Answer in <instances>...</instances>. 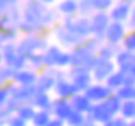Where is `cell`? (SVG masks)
Instances as JSON below:
<instances>
[{"mask_svg": "<svg viewBox=\"0 0 135 126\" xmlns=\"http://www.w3.org/2000/svg\"><path fill=\"white\" fill-rule=\"evenodd\" d=\"M133 5H135L133 0H117V2H113L112 8L108 10V17H110L112 22L125 23L128 20V17H130Z\"/></svg>", "mask_w": 135, "mask_h": 126, "instance_id": "6da1fadb", "label": "cell"}, {"mask_svg": "<svg viewBox=\"0 0 135 126\" xmlns=\"http://www.w3.org/2000/svg\"><path fill=\"white\" fill-rule=\"evenodd\" d=\"M112 20L108 17V12H95L90 15V23H92V36L97 40L103 41V35Z\"/></svg>", "mask_w": 135, "mask_h": 126, "instance_id": "7a4b0ae2", "label": "cell"}, {"mask_svg": "<svg viewBox=\"0 0 135 126\" xmlns=\"http://www.w3.org/2000/svg\"><path fill=\"white\" fill-rule=\"evenodd\" d=\"M117 70V65H115V61L113 60H105V58H98L97 63H95V66L92 68V78H93V81H97V83H103L108 78V75L110 73H113Z\"/></svg>", "mask_w": 135, "mask_h": 126, "instance_id": "3957f363", "label": "cell"}, {"mask_svg": "<svg viewBox=\"0 0 135 126\" xmlns=\"http://www.w3.org/2000/svg\"><path fill=\"white\" fill-rule=\"evenodd\" d=\"M127 35V25L122 22H110L108 27L105 30V35H103V41H108V43H115L120 45L122 40L125 38Z\"/></svg>", "mask_w": 135, "mask_h": 126, "instance_id": "277c9868", "label": "cell"}, {"mask_svg": "<svg viewBox=\"0 0 135 126\" xmlns=\"http://www.w3.org/2000/svg\"><path fill=\"white\" fill-rule=\"evenodd\" d=\"M84 93H85V96L89 98L92 103H102L103 99H107L113 91L105 85V83H97L95 81V83H92Z\"/></svg>", "mask_w": 135, "mask_h": 126, "instance_id": "5b68a950", "label": "cell"}, {"mask_svg": "<svg viewBox=\"0 0 135 126\" xmlns=\"http://www.w3.org/2000/svg\"><path fill=\"white\" fill-rule=\"evenodd\" d=\"M74 111V108H72V103L70 99L67 98H57L52 101V106H50V113L54 118H59V119H65L70 116V113Z\"/></svg>", "mask_w": 135, "mask_h": 126, "instance_id": "8992f818", "label": "cell"}, {"mask_svg": "<svg viewBox=\"0 0 135 126\" xmlns=\"http://www.w3.org/2000/svg\"><path fill=\"white\" fill-rule=\"evenodd\" d=\"M54 90H55V93H57L59 98H67V99H70L74 94L79 93L77 88H75V85L72 83V80L70 78H65V76L60 78V80H57Z\"/></svg>", "mask_w": 135, "mask_h": 126, "instance_id": "52a82bcc", "label": "cell"}, {"mask_svg": "<svg viewBox=\"0 0 135 126\" xmlns=\"http://www.w3.org/2000/svg\"><path fill=\"white\" fill-rule=\"evenodd\" d=\"M70 103H72V108L75 109V111H79V113H84L87 114L90 111V108H92V101L89 98L85 96V93H77L74 94V96L70 98Z\"/></svg>", "mask_w": 135, "mask_h": 126, "instance_id": "ba28073f", "label": "cell"}, {"mask_svg": "<svg viewBox=\"0 0 135 126\" xmlns=\"http://www.w3.org/2000/svg\"><path fill=\"white\" fill-rule=\"evenodd\" d=\"M120 50H122L120 45L108 43V41H102L100 46H98V50H97V56H98V58H105V60H113Z\"/></svg>", "mask_w": 135, "mask_h": 126, "instance_id": "9c48e42d", "label": "cell"}, {"mask_svg": "<svg viewBox=\"0 0 135 126\" xmlns=\"http://www.w3.org/2000/svg\"><path fill=\"white\" fill-rule=\"evenodd\" d=\"M57 12L64 17H72L79 13V0H62L57 7Z\"/></svg>", "mask_w": 135, "mask_h": 126, "instance_id": "30bf717a", "label": "cell"}, {"mask_svg": "<svg viewBox=\"0 0 135 126\" xmlns=\"http://www.w3.org/2000/svg\"><path fill=\"white\" fill-rule=\"evenodd\" d=\"M123 80H125V73L117 68L113 73H110V75H108V78H107L103 83H105V85L110 88L112 91H115V90H118L120 86H123Z\"/></svg>", "mask_w": 135, "mask_h": 126, "instance_id": "8fae6325", "label": "cell"}, {"mask_svg": "<svg viewBox=\"0 0 135 126\" xmlns=\"http://www.w3.org/2000/svg\"><path fill=\"white\" fill-rule=\"evenodd\" d=\"M118 114L130 121V119H135V99H127V101H122V106H120V111Z\"/></svg>", "mask_w": 135, "mask_h": 126, "instance_id": "7c38bea8", "label": "cell"}, {"mask_svg": "<svg viewBox=\"0 0 135 126\" xmlns=\"http://www.w3.org/2000/svg\"><path fill=\"white\" fill-rule=\"evenodd\" d=\"M50 119H52V113L50 111H47V109H38V111H35V114H33L32 123H33V126H47Z\"/></svg>", "mask_w": 135, "mask_h": 126, "instance_id": "4fadbf2b", "label": "cell"}, {"mask_svg": "<svg viewBox=\"0 0 135 126\" xmlns=\"http://www.w3.org/2000/svg\"><path fill=\"white\" fill-rule=\"evenodd\" d=\"M117 94L118 98L122 99V101H127V99H135V85L132 86H128V85H123V86H120L118 90H115L113 91Z\"/></svg>", "mask_w": 135, "mask_h": 126, "instance_id": "5bb4252c", "label": "cell"}, {"mask_svg": "<svg viewBox=\"0 0 135 126\" xmlns=\"http://www.w3.org/2000/svg\"><path fill=\"white\" fill-rule=\"evenodd\" d=\"M120 45H122L123 50H128V51H132V53H135V30L127 32L125 38L122 40Z\"/></svg>", "mask_w": 135, "mask_h": 126, "instance_id": "9a60e30c", "label": "cell"}, {"mask_svg": "<svg viewBox=\"0 0 135 126\" xmlns=\"http://www.w3.org/2000/svg\"><path fill=\"white\" fill-rule=\"evenodd\" d=\"M87 119V114H84V113H79V111H72L70 113V116L65 119V124H69V126H79V124H82Z\"/></svg>", "mask_w": 135, "mask_h": 126, "instance_id": "2e32d148", "label": "cell"}, {"mask_svg": "<svg viewBox=\"0 0 135 126\" xmlns=\"http://www.w3.org/2000/svg\"><path fill=\"white\" fill-rule=\"evenodd\" d=\"M33 114H35V108L32 104H22L18 108V116L22 119H25V121H32Z\"/></svg>", "mask_w": 135, "mask_h": 126, "instance_id": "e0dca14e", "label": "cell"}, {"mask_svg": "<svg viewBox=\"0 0 135 126\" xmlns=\"http://www.w3.org/2000/svg\"><path fill=\"white\" fill-rule=\"evenodd\" d=\"M102 126H127V119H123L122 116H113L112 119H108Z\"/></svg>", "mask_w": 135, "mask_h": 126, "instance_id": "ac0fdd59", "label": "cell"}, {"mask_svg": "<svg viewBox=\"0 0 135 126\" xmlns=\"http://www.w3.org/2000/svg\"><path fill=\"white\" fill-rule=\"evenodd\" d=\"M127 27L130 28V30H135V5H133V8H132V12H130V17H128L127 20Z\"/></svg>", "mask_w": 135, "mask_h": 126, "instance_id": "d6986e66", "label": "cell"}, {"mask_svg": "<svg viewBox=\"0 0 135 126\" xmlns=\"http://www.w3.org/2000/svg\"><path fill=\"white\" fill-rule=\"evenodd\" d=\"M47 126H65V121L64 119H59V118H54L52 116V119L49 121V124Z\"/></svg>", "mask_w": 135, "mask_h": 126, "instance_id": "ffe728a7", "label": "cell"}, {"mask_svg": "<svg viewBox=\"0 0 135 126\" xmlns=\"http://www.w3.org/2000/svg\"><path fill=\"white\" fill-rule=\"evenodd\" d=\"M38 2H42V3H45V5H52V3H55L57 0H38Z\"/></svg>", "mask_w": 135, "mask_h": 126, "instance_id": "44dd1931", "label": "cell"}, {"mask_svg": "<svg viewBox=\"0 0 135 126\" xmlns=\"http://www.w3.org/2000/svg\"><path fill=\"white\" fill-rule=\"evenodd\" d=\"M127 73H132V75H133V76H135V66H133V68H132V70H130V71H127Z\"/></svg>", "mask_w": 135, "mask_h": 126, "instance_id": "7402d4cb", "label": "cell"}, {"mask_svg": "<svg viewBox=\"0 0 135 126\" xmlns=\"http://www.w3.org/2000/svg\"><path fill=\"white\" fill-rule=\"evenodd\" d=\"M90 126H102V124H98V123H92Z\"/></svg>", "mask_w": 135, "mask_h": 126, "instance_id": "603a6c76", "label": "cell"}, {"mask_svg": "<svg viewBox=\"0 0 135 126\" xmlns=\"http://www.w3.org/2000/svg\"><path fill=\"white\" fill-rule=\"evenodd\" d=\"M133 3H135V0H133Z\"/></svg>", "mask_w": 135, "mask_h": 126, "instance_id": "cb8c5ba5", "label": "cell"}]
</instances>
